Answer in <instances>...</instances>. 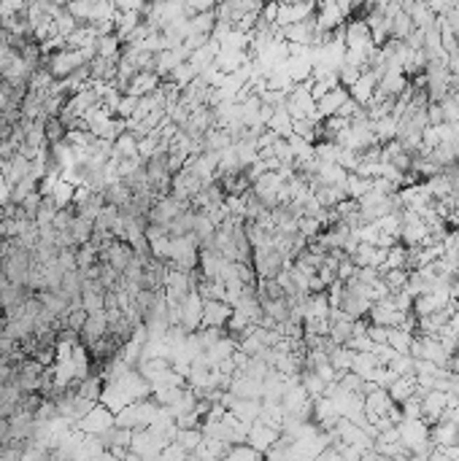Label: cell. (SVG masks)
<instances>
[{"label": "cell", "mask_w": 459, "mask_h": 461, "mask_svg": "<svg viewBox=\"0 0 459 461\" xmlns=\"http://www.w3.org/2000/svg\"><path fill=\"white\" fill-rule=\"evenodd\" d=\"M76 426L84 432V434H100V432H106V429H111L114 426V410L106 405H95L84 418H78Z\"/></svg>", "instance_id": "cell-1"}, {"label": "cell", "mask_w": 459, "mask_h": 461, "mask_svg": "<svg viewBox=\"0 0 459 461\" xmlns=\"http://www.w3.org/2000/svg\"><path fill=\"white\" fill-rule=\"evenodd\" d=\"M383 283L392 289V292H397V289H402L405 286V281H408V270L405 267H389L386 273H383Z\"/></svg>", "instance_id": "cell-16"}, {"label": "cell", "mask_w": 459, "mask_h": 461, "mask_svg": "<svg viewBox=\"0 0 459 461\" xmlns=\"http://www.w3.org/2000/svg\"><path fill=\"white\" fill-rule=\"evenodd\" d=\"M457 432L459 426L454 421H435V424H430V443L440 448V445H454L457 443Z\"/></svg>", "instance_id": "cell-7"}, {"label": "cell", "mask_w": 459, "mask_h": 461, "mask_svg": "<svg viewBox=\"0 0 459 461\" xmlns=\"http://www.w3.org/2000/svg\"><path fill=\"white\" fill-rule=\"evenodd\" d=\"M389 397H392V402H405L408 397H414L416 394V375H397L392 383H389Z\"/></svg>", "instance_id": "cell-8"}, {"label": "cell", "mask_w": 459, "mask_h": 461, "mask_svg": "<svg viewBox=\"0 0 459 461\" xmlns=\"http://www.w3.org/2000/svg\"><path fill=\"white\" fill-rule=\"evenodd\" d=\"M397 353H411V343H414V332L402 329V327H389V340H386Z\"/></svg>", "instance_id": "cell-13"}, {"label": "cell", "mask_w": 459, "mask_h": 461, "mask_svg": "<svg viewBox=\"0 0 459 461\" xmlns=\"http://www.w3.org/2000/svg\"><path fill=\"white\" fill-rule=\"evenodd\" d=\"M348 97H351L348 90H346L344 84H338V87H332L330 92L322 94V97L316 100V111L322 113V116H332V113H338V108L344 106Z\"/></svg>", "instance_id": "cell-6"}, {"label": "cell", "mask_w": 459, "mask_h": 461, "mask_svg": "<svg viewBox=\"0 0 459 461\" xmlns=\"http://www.w3.org/2000/svg\"><path fill=\"white\" fill-rule=\"evenodd\" d=\"M200 324H203V297L197 289H192L181 302V327L187 332H195Z\"/></svg>", "instance_id": "cell-2"}, {"label": "cell", "mask_w": 459, "mask_h": 461, "mask_svg": "<svg viewBox=\"0 0 459 461\" xmlns=\"http://www.w3.org/2000/svg\"><path fill=\"white\" fill-rule=\"evenodd\" d=\"M230 315H232V305L227 299H219V297L203 299V324L206 327H227Z\"/></svg>", "instance_id": "cell-3"}, {"label": "cell", "mask_w": 459, "mask_h": 461, "mask_svg": "<svg viewBox=\"0 0 459 461\" xmlns=\"http://www.w3.org/2000/svg\"><path fill=\"white\" fill-rule=\"evenodd\" d=\"M195 219H197V211H195L192 205L184 208V211H178L171 222H168V235H171V238H178V235L192 232V229H195Z\"/></svg>", "instance_id": "cell-9"}, {"label": "cell", "mask_w": 459, "mask_h": 461, "mask_svg": "<svg viewBox=\"0 0 459 461\" xmlns=\"http://www.w3.org/2000/svg\"><path fill=\"white\" fill-rule=\"evenodd\" d=\"M300 383H303V388L308 391V397L311 399H319V397H325V388H327V383L313 372V369H300Z\"/></svg>", "instance_id": "cell-12"}, {"label": "cell", "mask_w": 459, "mask_h": 461, "mask_svg": "<svg viewBox=\"0 0 459 461\" xmlns=\"http://www.w3.org/2000/svg\"><path fill=\"white\" fill-rule=\"evenodd\" d=\"M41 203H43V194H41L38 189H36V192H30V194H27V197L20 203L22 216H24V219H30V222H36V213H38Z\"/></svg>", "instance_id": "cell-15"}, {"label": "cell", "mask_w": 459, "mask_h": 461, "mask_svg": "<svg viewBox=\"0 0 459 461\" xmlns=\"http://www.w3.org/2000/svg\"><path fill=\"white\" fill-rule=\"evenodd\" d=\"M203 437H206V434H203V429H200V426H178V429H176L173 443H178L184 451H190L192 453L197 445L203 443Z\"/></svg>", "instance_id": "cell-10"}, {"label": "cell", "mask_w": 459, "mask_h": 461, "mask_svg": "<svg viewBox=\"0 0 459 461\" xmlns=\"http://www.w3.org/2000/svg\"><path fill=\"white\" fill-rule=\"evenodd\" d=\"M138 94H130V92H125V97L119 100V106H116V116H122V119H130L135 113V108H138Z\"/></svg>", "instance_id": "cell-17"}, {"label": "cell", "mask_w": 459, "mask_h": 461, "mask_svg": "<svg viewBox=\"0 0 459 461\" xmlns=\"http://www.w3.org/2000/svg\"><path fill=\"white\" fill-rule=\"evenodd\" d=\"M268 127L276 129V132H278V135H284V138L292 135V113L287 111V103H284V106H278V108L273 111Z\"/></svg>", "instance_id": "cell-14"}, {"label": "cell", "mask_w": 459, "mask_h": 461, "mask_svg": "<svg viewBox=\"0 0 459 461\" xmlns=\"http://www.w3.org/2000/svg\"><path fill=\"white\" fill-rule=\"evenodd\" d=\"M68 232H71V238H73L76 246H84V243H90L92 235H95V222H92V219H84V216L76 213V219L71 222Z\"/></svg>", "instance_id": "cell-11"}, {"label": "cell", "mask_w": 459, "mask_h": 461, "mask_svg": "<svg viewBox=\"0 0 459 461\" xmlns=\"http://www.w3.org/2000/svg\"><path fill=\"white\" fill-rule=\"evenodd\" d=\"M376 87H379V76L367 68V71H362L360 78L348 87V94H351L360 106H367V103H370V97H373V92H376Z\"/></svg>", "instance_id": "cell-4"}, {"label": "cell", "mask_w": 459, "mask_h": 461, "mask_svg": "<svg viewBox=\"0 0 459 461\" xmlns=\"http://www.w3.org/2000/svg\"><path fill=\"white\" fill-rule=\"evenodd\" d=\"M449 369L459 378V350H454V356H451V362H449Z\"/></svg>", "instance_id": "cell-18"}, {"label": "cell", "mask_w": 459, "mask_h": 461, "mask_svg": "<svg viewBox=\"0 0 459 461\" xmlns=\"http://www.w3.org/2000/svg\"><path fill=\"white\" fill-rule=\"evenodd\" d=\"M106 332H108V318H106V311H103V313H90L87 324L81 327V343L90 348V346H95L100 337H106Z\"/></svg>", "instance_id": "cell-5"}]
</instances>
